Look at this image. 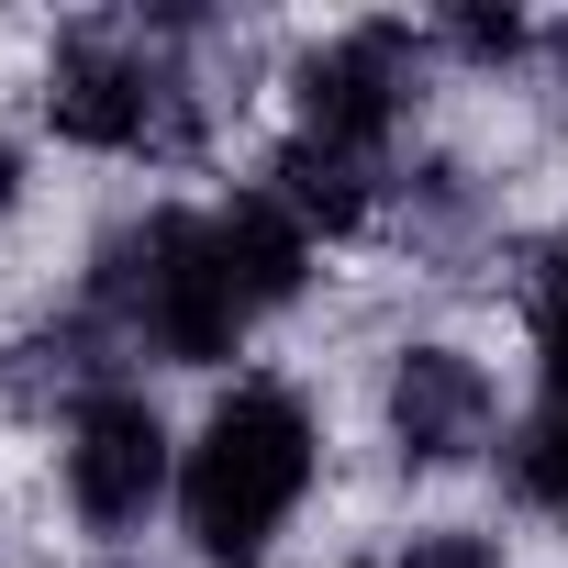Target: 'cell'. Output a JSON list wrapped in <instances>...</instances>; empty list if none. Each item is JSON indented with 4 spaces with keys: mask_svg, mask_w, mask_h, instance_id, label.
<instances>
[{
    "mask_svg": "<svg viewBox=\"0 0 568 568\" xmlns=\"http://www.w3.org/2000/svg\"><path fill=\"white\" fill-rule=\"evenodd\" d=\"M90 324L123 346V357H168V368H212L245 346L256 302L223 256V223L212 212H145L101 245L90 267Z\"/></svg>",
    "mask_w": 568,
    "mask_h": 568,
    "instance_id": "cell-1",
    "label": "cell"
},
{
    "mask_svg": "<svg viewBox=\"0 0 568 568\" xmlns=\"http://www.w3.org/2000/svg\"><path fill=\"white\" fill-rule=\"evenodd\" d=\"M313 457H324L313 446V402L291 379H234L212 402V424L190 435V457H179V524H190V546L212 568L267 557L278 524H291L302 490H313Z\"/></svg>",
    "mask_w": 568,
    "mask_h": 568,
    "instance_id": "cell-2",
    "label": "cell"
},
{
    "mask_svg": "<svg viewBox=\"0 0 568 568\" xmlns=\"http://www.w3.org/2000/svg\"><path fill=\"white\" fill-rule=\"evenodd\" d=\"M45 123H57L68 145H90V156H179V145L201 134L190 79H179L145 34H123V23H90V34L57 45V68H45Z\"/></svg>",
    "mask_w": 568,
    "mask_h": 568,
    "instance_id": "cell-3",
    "label": "cell"
},
{
    "mask_svg": "<svg viewBox=\"0 0 568 568\" xmlns=\"http://www.w3.org/2000/svg\"><path fill=\"white\" fill-rule=\"evenodd\" d=\"M413 68H424L413 23H357V34H335L324 57H302V123H291V134H313V145L379 168L390 134H402V112H413Z\"/></svg>",
    "mask_w": 568,
    "mask_h": 568,
    "instance_id": "cell-4",
    "label": "cell"
},
{
    "mask_svg": "<svg viewBox=\"0 0 568 568\" xmlns=\"http://www.w3.org/2000/svg\"><path fill=\"white\" fill-rule=\"evenodd\" d=\"M168 479H179V457H168V424H156L145 390L112 379L68 413V501H79L90 535H134L168 501Z\"/></svg>",
    "mask_w": 568,
    "mask_h": 568,
    "instance_id": "cell-5",
    "label": "cell"
},
{
    "mask_svg": "<svg viewBox=\"0 0 568 568\" xmlns=\"http://www.w3.org/2000/svg\"><path fill=\"white\" fill-rule=\"evenodd\" d=\"M390 446L413 468H457L468 446H490V368L457 346H402L390 368Z\"/></svg>",
    "mask_w": 568,
    "mask_h": 568,
    "instance_id": "cell-6",
    "label": "cell"
},
{
    "mask_svg": "<svg viewBox=\"0 0 568 568\" xmlns=\"http://www.w3.org/2000/svg\"><path fill=\"white\" fill-rule=\"evenodd\" d=\"M524 324H535L546 402H568V223H557V234H546V256H535V302H524Z\"/></svg>",
    "mask_w": 568,
    "mask_h": 568,
    "instance_id": "cell-7",
    "label": "cell"
},
{
    "mask_svg": "<svg viewBox=\"0 0 568 568\" xmlns=\"http://www.w3.org/2000/svg\"><path fill=\"white\" fill-rule=\"evenodd\" d=\"M513 490H524L535 513H557V524H568V402H546V413L513 435Z\"/></svg>",
    "mask_w": 568,
    "mask_h": 568,
    "instance_id": "cell-8",
    "label": "cell"
},
{
    "mask_svg": "<svg viewBox=\"0 0 568 568\" xmlns=\"http://www.w3.org/2000/svg\"><path fill=\"white\" fill-rule=\"evenodd\" d=\"M402 568H501V557H490L479 535H413V557H402Z\"/></svg>",
    "mask_w": 568,
    "mask_h": 568,
    "instance_id": "cell-9",
    "label": "cell"
},
{
    "mask_svg": "<svg viewBox=\"0 0 568 568\" xmlns=\"http://www.w3.org/2000/svg\"><path fill=\"white\" fill-rule=\"evenodd\" d=\"M457 45H468V57H513L524 23H513V12H501V23H490V12H457Z\"/></svg>",
    "mask_w": 568,
    "mask_h": 568,
    "instance_id": "cell-10",
    "label": "cell"
},
{
    "mask_svg": "<svg viewBox=\"0 0 568 568\" xmlns=\"http://www.w3.org/2000/svg\"><path fill=\"white\" fill-rule=\"evenodd\" d=\"M12 190H23V156H12V134H0V212H12Z\"/></svg>",
    "mask_w": 568,
    "mask_h": 568,
    "instance_id": "cell-11",
    "label": "cell"
}]
</instances>
